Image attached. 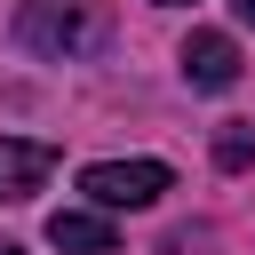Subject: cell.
Segmentation results:
<instances>
[{
    "instance_id": "1",
    "label": "cell",
    "mask_w": 255,
    "mask_h": 255,
    "mask_svg": "<svg viewBox=\"0 0 255 255\" xmlns=\"http://www.w3.org/2000/svg\"><path fill=\"white\" fill-rule=\"evenodd\" d=\"M104 40H112V8L104 0H24L16 8V48H32V56L80 64Z\"/></svg>"
},
{
    "instance_id": "2",
    "label": "cell",
    "mask_w": 255,
    "mask_h": 255,
    "mask_svg": "<svg viewBox=\"0 0 255 255\" xmlns=\"http://www.w3.org/2000/svg\"><path fill=\"white\" fill-rule=\"evenodd\" d=\"M80 191L96 207H151L175 191V167L167 159H96V167H80Z\"/></svg>"
},
{
    "instance_id": "3",
    "label": "cell",
    "mask_w": 255,
    "mask_h": 255,
    "mask_svg": "<svg viewBox=\"0 0 255 255\" xmlns=\"http://www.w3.org/2000/svg\"><path fill=\"white\" fill-rule=\"evenodd\" d=\"M48 175H56V143H32V135H0V199H32Z\"/></svg>"
},
{
    "instance_id": "4",
    "label": "cell",
    "mask_w": 255,
    "mask_h": 255,
    "mask_svg": "<svg viewBox=\"0 0 255 255\" xmlns=\"http://www.w3.org/2000/svg\"><path fill=\"white\" fill-rule=\"evenodd\" d=\"M183 80L191 88H231L239 80V40L231 32H191L183 40Z\"/></svg>"
},
{
    "instance_id": "5",
    "label": "cell",
    "mask_w": 255,
    "mask_h": 255,
    "mask_svg": "<svg viewBox=\"0 0 255 255\" xmlns=\"http://www.w3.org/2000/svg\"><path fill=\"white\" fill-rule=\"evenodd\" d=\"M48 239H56L64 255H112V215H96V207H64V215H48Z\"/></svg>"
},
{
    "instance_id": "6",
    "label": "cell",
    "mask_w": 255,
    "mask_h": 255,
    "mask_svg": "<svg viewBox=\"0 0 255 255\" xmlns=\"http://www.w3.org/2000/svg\"><path fill=\"white\" fill-rule=\"evenodd\" d=\"M215 159H223V167H255V128H247V120H223V128H215Z\"/></svg>"
},
{
    "instance_id": "7",
    "label": "cell",
    "mask_w": 255,
    "mask_h": 255,
    "mask_svg": "<svg viewBox=\"0 0 255 255\" xmlns=\"http://www.w3.org/2000/svg\"><path fill=\"white\" fill-rule=\"evenodd\" d=\"M231 8H239V24H255V0H231Z\"/></svg>"
},
{
    "instance_id": "8",
    "label": "cell",
    "mask_w": 255,
    "mask_h": 255,
    "mask_svg": "<svg viewBox=\"0 0 255 255\" xmlns=\"http://www.w3.org/2000/svg\"><path fill=\"white\" fill-rule=\"evenodd\" d=\"M0 255H24V247H0Z\"/></svg>"
},
{
    "instance_id": "9",
    "label": "cell",
    "mask_w": 255,
    "mask_h": 255,
    "mask_svg": "<svg viewBox=\"0 0 255 255\" xmlns=\"http://www.w3.org/2000/svg\"><path fill=\"white\" fill-rule=\"evenodd\" d=\"M159 8H175V0H159Z\"/></svg>"
}]
</instances>
